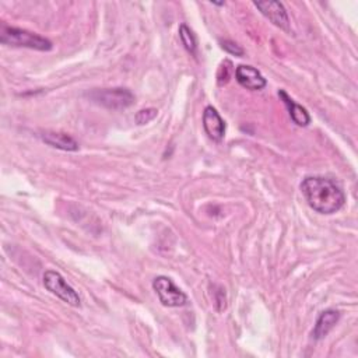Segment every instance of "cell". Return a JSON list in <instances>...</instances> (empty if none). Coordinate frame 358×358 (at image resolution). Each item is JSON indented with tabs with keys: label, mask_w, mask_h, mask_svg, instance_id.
Returning a JSON list of instances; mask_svg holds the SVG:
<instances>
[{
	"label": "cell",
	"mask_w": 358,
	"mask_h": 358,
	"mask_svg": "<svg viewBox=\"0 0 358 358\" xmlns=\"http://www.w3.org/2000/svg\"><path fill=\"white\" fill-rule=\"evenodd\" d=\"M153 288L158 295V300L164 307L179 308L188 304L187 294L173 284V281L167 276H158L153 281Z\"/></svg>",
	"instance_id": "5"
},
{
	"label": "cell",
	"mask_w": 358,
	"mask_h": 358,
	"mask_svg": "<svg viewBox=\"0 0 358 358\" xmlns=\"http://www.w3.org/2000/svg\"><path fill=\"white\" fill-rule=\"evenodd\" d=\"M221 48H223L225 52H228V53H231V55H235V56H244V55H245V50H244L240 45L235 44L234 41H228V39L221 41Z\"/></svg>",
	"instance_id": "14"
},
{
	"label": "cell",
	"mask_w": 358,
	"mask_h": 358,
	"mask_svg": "<svg viewBox=\"0 0 358 358\" xmlns=\"http://www.w3.org/2000/svg\"><path fill=\"white\" fill-rule=\"evenodd\" d=\"M301 192L310 207L319 214H335L346 203L344 192L323 176H307L301 182Z\"/></svg>",
	"instance_id": "1"
},
{
	"label": "cell",
	"mask_w": 358,
	"mask_h": 358,
	"mask_svg": "<svg viewBox=\"0 0 358 358\" xmlns=\"http://www.w3.org/2000/svg\"><path fill=\"white\" fill-rule=\"evenodd\" d=\"M203 128L206 135L213 142H221L225 135V124L224 119L220 116L216 108L206 106L203 112Z\"/></svg>",
	"instance_id": "8"
},
{
	"label": "cell",
	"mask_w": 358,
	"mask_h": 358,
	"mask_svg": "<svg viewBox=\"0 0 358 358\" xmlns=\"http://www.w3.org/2000/svg\"><path fill=\"white\" fill-rule=\"evenodd\" d=\"M339 319H340L339 311H336V310L323 311L315 323V328L312 330V337L315 340L325 339L332 332V329L336 326Z\"/></svg>",
	"instance_id": "11"
},
{
	"label": "cell",
	"mask_w": 358,
	"mask_h": 358,
	"mask_svg": "<svg viewBox=\"0 0 358 358\" xmlns=\"http://www.w3.org/2000/svg\"><path fill=\"white\" fill-rule=\"evenodd\" d=\"M254 5L274 26L284 31H290V19L283 3L276 2V0H269V2H255Z\"/></svg>",
	"instance_id": "6"
},
{
	"label": "cell",
	"mask_w": 358,
	"mask_h": 358,
	"mask_svg": "<svg viewBox=\"0 0 358 358\" xmlns=\"http://www.w3.org/2000/svg\"><path fill=\"white\" fill-rule=\"evenodd\" d=\"M179 38H181L182 45L185 46V49H187L192 56H196V52H198V42H196V38H195L192 30H191L187 24H181V27H179Z\"/></svg>",
	"instance_id": "12"
},
{
	"label": "cell",
	"mask_w": 358,
	"mask_h": 358,
	"mask_svg": "<svg viewBox=\"0 0 358 358\" xmlns=\"http://www.w3.org/2000/svg\"><path fill=\"white\" fill-rule=\"evenodd\" d=\"M0 42L9 46L28 48L41 52H48L52 49V42L48 38L23 28L9 27L6 24L0 26Z\"/></svg>",
	"instance_id": "2"
},
{
	"label": "cell",
	"mask_w": 358,
	"mask_h": 358,
	"mask_svg": "<svg viewBox=\"0 0 358 358\" xmlns=\"http://www.w3.org/2000/svg\"><path fill=\"white\" fill-rule=\"evenodd\" d=\"M157 115H158V111L156 108L140 109L135 116V121L138 125H146V124H150L151 121H154Z\"/></svg>",
	"instance_id": "13"
},
{
	"label": "cell",
	"mask_w": 358,
	"mask_h": 358,
	"mask_svg": "<svg viewBox=\"0 0 358 358\" xmlns=\"http://www.w3.org/2000/svg\"><path fill=\"white\" fill-rule=\"evenodd\" d=\"M279 97L283 100V102L285 104V106L288 108V112H290V116L292 119V122L296 125V126H301V128H305L311 124V116L308 113V111L298 105L292 101V98L284 91V90H280L279 91Z\"/></svg>",
	"instance_id": "10"
},
{
	"label": "cell",
	"mask_w": 358,
	"mask_h": 358,
	"mask_svg": "<svg viewBox=\"0 0 358 358\" xmlns=\"http://www.w3.org/2000/svg\"><path fill=\"white\" fill-rule=\"evenodd\" d=\"M214 295H216V304H221V308L224 311L225 310V292H224V290L220 287L218 291H214Z\"/></svg>",
	"instance_id": "15"
},
{
	"label": "cell",
	"mask_w": 358,
	"mask_h": 358,
	"mask_svg": "<svg viewBox=\"0 0 358 358\" xmlns=\"http://www.w3.org/2000/svg\"><path fill=\"white\" fill-rule=\"evenodd\" d=\"M44 285L49 292H52L57 298H61V300L68 305L75 308L82 307V298L79 292L70 284H68V281L64 279L61 273H57L55 270L45 272Z\"/></svg>",
	"instance_id": "4"
},
{
	"label": "cell",
	"mask_w": 358,
	"mask_h": 358,
	"mask_svg": "<svg viewBox=\"0 0 358 358\" xmlns=\"http://www.w3.org/2000/svg\"><path fill=\"white\" fill-rule=\"evenodd\" d=\"M87 97L108 109L121 111L132 106L135 104V95L131 90L116 87V88H104V90H94L87 94Z\"/></svg>",
	"instance_id": "3"
},
{
	"label": "cell",
	"mask_w": 358,
	"mask_h": 358,
	"mask_svg": "<svg viewBox=\"0 0 358 358\" xmlns=\"http://www.w3.org/2000/svg\"><path fill=\"white\" fill-rule=\"evenodd\" d=\"M41 139L44 143H46L48 146L57 149V150H64V151H77L80 149L79 143L69 136L68 133H62V132H42L41 133Z\"/></svg>",
	"instance_id": "9"
},
{
	"label": "cell",
	"mask_w": 358,
	"mask_h": 358,
	"mask_svg": "<svg viewBox=\"0 0 358 358\" xmlns=\"http://www.w3.org/2000/svg\"><path fill=\"white\" fill-rule=\"evenodd\" d=\"M235 79L244 88L251 91H259L267 86V80L262 76V73L248 65H241L236 68Z\"/></svg>",
	"instance_id": "7"
}]
</instances>
